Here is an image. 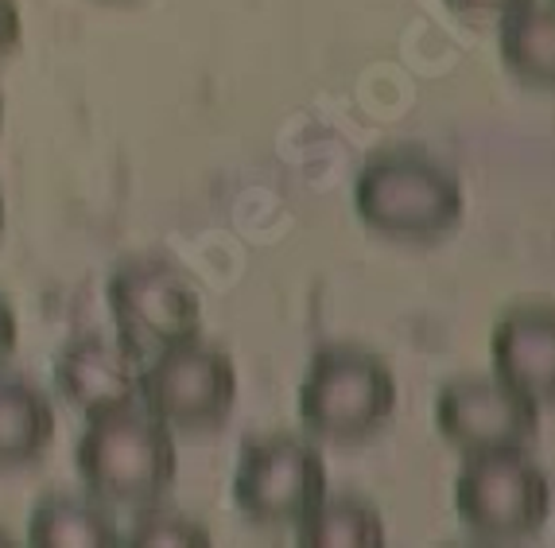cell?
I'll list each match as a JSON object with an SVG mask.
<instances>
[{
  "label": "cell",
  "mask_w": 555,
  "mask_h": 548,
  "mask_svg": "<svg viewBox=\"0 0 555 548\" xmlns=\"http://www.w3.org/2000/svg\"><path fill=\"white\" fill-rule=\"evenodd\" d=\"M75 467L93 498L149 506L176 483V436L149 409L129 405V409L86 420V432L75 447Z\"/></svg>",
  "instance_id": "cell-2"
},
{
  "label": "cell",
  "mask_w": 555,
  "mask_h": 548,
  "mask_svg": "<svg viewBox=\"0 0 555 548\" xmlns=\"http://www.w3.org/2000/svg\"><path fill=\"white\" fill-rule=\"evenodd\" d=\"M0 233H4V195H0Z\"/></svg>",
  "instance_id": "cell-19"
},
{
  "label": "cell",
  "mask_w": 555,
  "mask_h": 548,
  "mask_svg": "<svg viewBox=\"0 0 555 548\" xmlns=\"http://www.w3.org/2000/svg\"><path fill=\"white\" fill-rule=\"evenodd\" d=\"M443 4L454 12V16L490 24V20H501V16H509V12H517L520 4H528V0H443Z\"/></svg>",
  "instance_id": "cell-16"
},
{
  "label": "cell",
  "mask_w": 555,
  "mask_h": 548,
  "mask_svg": "<svg viewBox=\"0 0 555 548\" xmlns=\"http://www.w3.org/2000/svg\"><path fill=\"white\" fill-rule=\"evenodd\" d=\"M28 540L47 548H113L120 545V530L98 502L51 494L31 510Z\"/></svg>",
  "instance_id": "cell-13"
},
{
  "label": "cell",
  "mask_w": 555,
  "mask_h": 548,
  "mask_svg": "<svg viewBox=\"0 0 555 548\" xmlns=\"http://www.w3.org/2000/svg\"><path fill=\"white\" fill-rule=\"evenodd\" d=\"M140 366L144 362L120 339L82 335L55 354L51 378L59 397L86 420H93L140 405Z\"/></svg>",
  "instance_id": "cell-9"
},
{
  "label": "cell",
  "mask_w": 555,
  "mask_h": 548,
  "mask_svg": "<svg viewBox=\"0 0 555 548\" xmlns=\"http://www.w3.org/2000/svg\"><path fill=\"white\" fill-rule=\"evenodd\" d=\"M0 125H4V93H0Z\"/></svg>",
  "instance_id": "cell-20"
},
{
  "label": "cell",
  "mask_w": 555,
  "mask_h": 548,
  "mask_svg": "<svg viewBox=\"0 0 555 548\" xmlns=\"http://www.w3.org/2000/svg\"><path fill=\"white\" fill-rule=\"evenodd\" d=\"M490 362L537 400H555V304H517L493 323Z\"/></svg>",
  "instance_id": "cell-10"
},
{
  "label": "cell",
  "mask_w": 555,
  "mask_h": 548,
  "mask_svg": "<svg viewBox=\"0 0 555 548\" xmlns=\"http://www.w3.org/2000/svg\"><path fill=\"white\" fill-rule=\"evenodd\" d=\"M361 226L392 242H439L463 222L466 195L451 168L420 149H385L353 183Z\"/></svg>",
  "instance_id": "cell-1"
},
{
  "label": "cell",
  "mask_w": 555,
  "mask_h": 548,
  "mask_svg": "<svg viewBox=\"0 0 555 548\" xmlns=\"http://www.w3.org/2000/svg\"><path fill=\"white\" fill-rule=\"evenodd\" d=\"M498 51L513 78L555 90V0H528L498 20Z\"/></svg>",
  "instance_id": "cell-12"
},
{
  "label": "cell",
  "mask_w": 555,
  "mask_h": 548,
  "mask_svg": "<svg viewBox=\"0 0 555 548\" xmlns=\"http://www.w3.org/2000/svg\"><path fill=\"white\" fill-rule=\"evenodd\" d=\"M105 304L117 339L140 362L191 343L203 327V296L191 277L167 260H125L105 280Z\"/></svg>",
  "instance_id": "cell-4"
},
{
  "label": "cell",
  "mask_w": 555,
  "mask_h": 548,
  "mask_svg": "<svg viewBox=\"0 0 555 548\" xmlns=\"http://www.w3.org/2000/svg\"><path fill=\"white\" fill-rule=\"evenodd\" d=\"M454 513L481 540L532 537L552 513V486L525 451L466 456L454 474Z\"/></svg>",
  "instance_id": "cell-6"
},
{
  "label": "cell",
  "mask_w": 555,
  "mask_h": 548,
  "mask_svg": "<svg viewBox=\"0 0 555 548\" xmlns=\"http://www.w3.org/2000/svg\"><path fill=\"white\" fill-rule=\"evenodd\" d=\"M237 366L225 351L191 339L140 366V409L167 428L210 432L233 412Z\"/></svg>",
  "instance_id": "cell-7"
},
{
  "label": "cell",
  "mask_w": 555,
  "mask_h": 548,
  "mask_svg": "<svg viewBox=\"0 0 555 548\" xmlns=\"http://www.w3.org/2000/svg\"><path fill=\"white\" fill-rule=\"evenodd\" d=\"M55 439V405L28 378H0V471L28 467Z\"/></svg>",
  "instance_id": "cell-11"
},
{
  "label": "cell",
  "mask_w": 555,
  "mask_h": 548,
  "mask_svg": "<svg viewBox=\"0 0 555 548\" xmlns=\"http://www.w3.org/2000/svg\"><path fill=\"white\" fill-rule=\"evenodd\" d=\"M436 432L463 456L528 451L540 436V400L498 373L454 378L436 393Z\"/></svg>",
  "instance_id": "cell-8"
},
{
  "label": "cell",
  "mask_w": 555,
  "mask_h": 548,
  "mask_svg": "<svg viewBox=\"0 0 555 548\" xmlns=\"http://www.w3.org/2000/svg\"><path fill=\"white\" fill-rule=\"evenodd\" d=\"M326 494V459L311 439L269 432L241 444L233 467V506L253 525L284 530L315 510Z\"/></svg>",
  "instance_id": "cell-5"
},
{
  "label": "cell",
  "mask_w": 555,
  "mask_h": 548,
  "mask_svg": "<svg viewBox=\"0 0 555 548\" xmlns=\"http://www.w3.org/2000/svg\"><path fill=\"white\" fill-rule=\"evenodd\" d=\"M299 545H385V521L358 494H323L315 510L292 525Z\"/></svg>",
  "instance_id": "cell-14"
},
{
  "label": "cell",
  "mask_w": 555,
  "mask_h": 548,
  "mask_svg": "<svg viewBox=\"0 0 555 548\" xmlns=\"http://www.w3.org/2000/svg\"><path fill=\"white\" fill-rule=\"evenodd\" d=\"M24 39V16L16 0H0V59L12 55Z\"/></svg>",
  "instance_id": "cell-17"
},
{
  "label": "cell",
  "mask_w": 555,
  "mask_h": 548,
  "mask_svg": "<svg viewBox=\"0 0 555 548\" xmlns=\"http://www.w3.org/2000/svg\"><path fill=\"white\" fill-rule=\"evenodd\" d=\"M299 420L331 444H361L377 436L397 412V373L365 346H319L296 393Z\"/></svg>",
  "instance_id": "cell-3"
},
{
  "label": "cell",
  "mask_w": 555,
  "mask_h": 548,
  "mask_svg": "<svg viewBox=\"0 0 555 548\" xmlns=\"http://www.w3.org/2000/svg\"><path fill=\"white\" fill-rule=\"evenodd\" d=\"M129 545H210V530L171 510H149L132 521Z\"/></svg>",
  "instance_id": "cell-15"
},
{
  "label": "cell",
  "mask_w": 555,
  "mask_h": 548,
  "mask_svg": "<svg viewBox=\"0 0 555 548\" xmlns=\"http://www.w3.org/2000/svg\"><path fill=\"white\" fill-rule=\"evenodd\" d=\"M20 343V323H16V311H12V304L4 296H0V362L9 358L12 351H16Z\"/></svg>",
  "instance_id": "cell-18"
}]
</instances>
